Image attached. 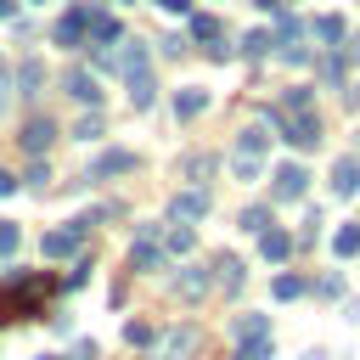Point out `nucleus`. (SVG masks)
Here are the masks:
<instances>
[{"label":"nucleus","mask_w":360,"mask_h":360,"mask_svg":"<svg viewBox=\"0 0 360 360\" xmlns=\"http://www.w3.org/2000/svg\"><path fill=\"white\" fill-rule=\"evenodd\" d=\"M287 112H315V90H309V84H292V90H281V101L270 107V124H276V118H287Z\"/></svg>","instance_id":"obj_6"},{"label":"nucleus","mask_w":360,"mask_h":360,"mask_svg":"<svg viewBox=\"0 0 360 360\" xmlns=\"http://www.w3.org/2000/svg\"><path fill=\"white\" fill-rule=\"evenodd\" d=\"M270 292H276V298H298V292H304V276H276Z\"/></svg>","instance_id":"obj_31"},{"label":"nucleus","mask_w":360,"mask_h":360,"mask_svg":"<svg viewBox=\"0 0 360 360\" xmlns=\"http://www.w3.org/2000/svg\"><path fill=\"white\" fill-rule=\"evenodd\" d=\"M51 292H56L51 276H39V270H11V276L0 281V321H28V315H39Z\"/></svg>","instance_id":"obj_1"},{"label":"nucleus","mask_w":360,"mask_h":360,"mask_svg":"<svg viewBox=\"0 0 360 360\" xmlns=\"http://www.w3.org/2000/svg\"><path fill=\"white\" fill-rule=\"evenodd\" d=\"M124 338H129V343H152V326H146V321H129Z\"/></svg>","instance_id":"obj_34"},{"label":"nucleus","mask_w":360,"mask_h":360,"mask_svg":"<svg viewBox=\"0 0 360 360\" xmlns=\"http://www.w3.org/2000/svg\"><path fill=\"white\" fill-rule=\"evenodd\" d=\"M84 231H90V219H68L62 231H45V236H39V253H45V259H68V253H79Z\"/></svg>","instance_id":"obj_4"},{"label":"nucleus","mask_w":360,"mask_h":360,"mask_svg":"<svg viewBox=\"0 0 360 360\" xmlns=\"http://www.w3.org/2000/svg\"><path fill=\"white\" fill-rule=\"evenodd\" d=\"M45 360H56V354H45Z\"/></svg>","instance_id":"obj_40"},{"label":"nucleus","mask_w":360,"mask_h":360,"mask_svg":"<svg viewBox=\"0 0 360 360\" xmlns=\"http://www.w3.org/2000/svg\"><path fill=\"white\" fill-rule=\"evenodd\" d=\"M259 11H270V17H281V0H253Z\"/></svg>","instance_id":"obj_37"},{"label":"nucleus","mask_w":360,"mask_h":360,"mask_svg":"<svg viewBox=\"0 0 360 360\" xmlns=\"http://www.w3.org/2000/svg\"><path fill=\"white\" fill-rule=\"evenodd\" d=\"M84 22H90V6H73V11L56 22V45H79V39H84Z\"/></svg>","instance_id":"obj_11"},{"label":"nucleus","mask_w":360,"mask_h":360,"mask_svg":"<svg viewBox=\"0 0 360 360\" xmlns=\"http://www.w3.org/2000/svg\"><path fill=\"white\" fill-rule=\"evenodd\" d=\"M17 17V0H0V22H11Z\"/></svg>","instance_id":"obj_38"},{"label":"nucleus","mask_w":360,"mask_h":360,"mask_svg":"<svg viewBox=\"0 0 360 360\" xmlns=\"http://www.w3.org/2000/svg\"><path fill=\"white\" fill-rule=\"evenodd\" d=\"M214 276H219V287H225V292H242V259H231V253H225V259L214 264Z\"/></svg>","instance_id":"obj_21"},{"label":"nucleus","mask_w":360,"mask_h":360,"mask_svg":"<svg viewBox=\"0 0 360 360\" xmlns=\"http://www.w3.org/2000/svg\"><path fill=\"white\" fill-rule=\"evenodd\" d=\"M17 84H22V96H39V84H45V68H39V62H22Z\"/></svg>","instance_id":"obj_25"},{"label":"nucleus","mask_w":360,"mask_h":360,"mask_svg":"<svg viewBox=\"0 0 360 360\" xmlns=\"http://www.w3.org/2000/svg\"><path fill=\"white\" fill-rule=\"evenodd\" d=\"M191 349H197V332H191V326H180V332L163 338V360H186Z\"/></svg>","instance_id":"obj_18"},{"label":"nucleus","mask_w":360,"mask_h":360,"mask_svg":"<svg viewBox=\"0 0 360 360\" xmlns=\"http://www.w3.org/2000/svg\"><path fill=\"white\" fill-rule=\"evenodd\" d=\"M17 242H22V236H17V225H11V219H0V259H11V253H17Z\"/></svg>","instance_id":"obj_32"},{"label":"nucleus","mask_w":360,"mask_h":360,"mask_svg":"<svg viewBox=\"0 0 360 360\" xmlns=\"http://www.w3.org/2000/svg\"><path fill=\"white\" fill-rule=\"evenodd\" d=\"M124 79H129V101H135V112H146V107H152V96H158L152 68H135V73H124Z\"/></svg>","instance_id":"obj_12"},{"label":"nucleus","mask_w":360,"mask_h":360,"mask_svg":"<svg viewBox=\"0 0 360 360\" xmlns=\"http://www.w3.org/2000/svg\"><path fill=\"white\" fill-rule=\"evenodd\" d=\"M191 39L214 45V39H219V17H214V11H197V17H191Z\"/></svg>","instance_id":"obj_22"},{"label":"nucleus","mask_w":360,"mask_h":360,"mask_svg":"<svg viewBox=\"0 0 360 360\" xmlns=\"http://www.w3.org/2000/svg\"><path fill=\"white\" fill-rule=\"evenodd\" d=\"M158 11H169V17H191V0H152Z\"/></svg>","instance_id":"obj_35"},{"label":"nucleus","mask_w":360,"mask_h":360,"mask_svg":"<svg viewBox=\"0 0 360 360\" xmlns=\"http://www.w3.org/2000/svg\"><path fill=\"white\" fill-rule=\"evenodd\" d=\"M180 174H186V180H208V174H214V158H208V152H197V158H186V163H180Z\"/></svg>","instance_id":"obj_26"},{"label":"nucleus","mask_w":360,"mask_h":360,"mask_svg":"<svg viewBox=\"0 0 360 360\" xmlns=\"http://www.w3.org/2000/svg\"><path fill=\"white\" fill-rule=\"evenodd\" d=\"M264 225H270V208H259V202H253V208L242 214V231H253V236H259Z\"/></svg>","instance_id":"obj_30"},{"label":"nucleus","mask_w":360,"mask_h":360,"mask_svg":"<svg viewBox=\"0 0 360 360\" xmlns=\"http://www.w3.org/2000/svg\"><path fill=\"white\" fill-rule=\"evenodd\" d=\"M11 191H17V180H11L6 169H0V197H11Z\"/></svg>","instance_id":"obj_36"},{"label":"nucleus","mask_w":360,"mask_h":360,"mask_svg":"<svg viewBox=\"0 0 360 360\" xmlns=\"http://www.w3.org/2000/svg\"><path fill=\"white\" fill-rule=\"evenodd\" d=\"M332 253H338V259H354V253H360V219H354V225H338Z\"/></svg>","instance_id":"obj_19"},{"label":"nucleus","mask_w":360,"mask_h":360,"mask_svg":"<svg viewBox=\"0 0 360 360\" xmlns=\"http://www.w3.org/2000/svg\"><path fill=\"white\" fill-rule=\"evenodd\" d=\"M236 360H270V338H253V343H236Z\"/></svg>","instance_id":"obj_28"},{"label":"nucleus","mask_w":360,"mask_h":360,"mask_svg":"<svg viewBox=\"0 0 360 360\" xmlns=\"http://www.w3.org/2000/svg\"><path fill=\"white\" fill-rule=\"evenodd\" d=\"M90 6V22H84V39H96V51H107V45H118L124 39V28H118V17L107 11V6H96V0H84Z\"/></svg>","instance_id":"obj_5"},{"label":"nucleus","mask_w":360,"mask_h":360,"mask_svg":"<svg viewBox=\"0 0 360 360\" xmlns=\"http://www.w3.org/2000/svg\"><path fill=\"white\" fill-rule=\"evenodd\" d=\"M39 6H45V0H39Z\"/></svg>","instance_id":"obj_41"},{"label":"nucleus","mask_w":360,"mask_h":360,"mask_svg":"<svg viewBox=\"0 0 360 360\" xmlns=\"http://www.w3.org/2000/svg\"><path fill=\"white\" fill-rule=\"evenodd\" d=\"M202 107H208V90H180L174 96V118H197Z\"/></svg>","instance_id":"obj_20"},{"label":"nucleus","mask_w":360,"mask_h":360,"mask_svg":"<svg viewBox=\"0 0 360 360\" xmlns=\"http://www.w3.org/2000/svg\"><path fill=\"white\" fill-rule=\"evenodd\" d=\"M264 146H270V135H264L259 124H248V129L236 135V152H231V169H236L242 180H259V169H264Z\"/></svg>","instance_id":"obj_2"},{"label":"nucleus","mask_w":360,"mask_h":360,"mask_svg":"<svg viewBox=\"0 0 360 360\" xmlns=\"http://www.w3.org/2000/svg\"><path fill=\"white\" fill-rule=\"evenodd\" d=\"M231 338H236V343H253V338H270V321H264V315H236V326H231Z\"/></svg>","instance_id":"obj_17"},{"label":"nucleus","mask_w":360,"mask_h":360,"mask_svg":"<svg viewBox=\"0 0 360 360\" xmlns=\"http://www.w3.org/2000/svg\"><path fill=\"white\" fill-rule=\"evenodd\" d=\"M259 253H264L270 264H281V259L292 253V236H287V231H276V225H264V231H259Z\"/></svg>","instance_id":"obj_14"},{"label":"nucleus","mask_w":360,"mask_h":360,"mask_svg":"<svg viewBox=\"0 0 360 360\" xmlns=\"http://www.w3.org/2000/svg\"><path fill=\"white\" fill-rule=\"evenodd\" d=\"M51 135H56V124H51V118H28V124H22V146H28L34 158L51 146Z\"/></svg>","instance_id":"obj_15"},{"label":"nucleus","mask_w":360,"mask_h":360,"mask_svg":"<svg viewBox=\"0 0 360 360\" xmlns=\"http://www.w3.org/2000/svg\"><path fill=\"white\" fill-rule=\"evenodd\" d=\"M62 84H68V96H73V101H90V107L101 101V84H96V73H90V68H68V79H62Z\"/></svg>","instance_id":"obj_7"},{"label":"nucleus","mask_w":360,"mask_h":360,"mask_svg":"<svg viewBox=\"0 0 360 360\" xmlns=\"http://www.w3.org/2000/svg\"><path fill=\"white\" fill-rule=\"evenodd\" d=\"M332 191L338 197H354L360 191V158H338L332 163Z\"/></svg>","instance_id":"obj_10"},{"label":"nucleus","mask_w":360,"mask_h":360,"mask_svg":"<svg viewBox=\"0 0 360 360\" xmlns=\"http://www.w3.org/2000/svg\"><path fill=\"white\" fill-rule=\"evenodd\" d=\"M309 34H315V39H326V45H338L349 28H343V17H315V22H309Z\"/></svg>","instance_id":"obj_23"},{"label":"nucleus","mask_w":360,"mask_h":360,"mask_svg":"<svg viewBox=\"0 0 360 360\" xmlns=\"http://www.w3.org/2000/svg\"><path fill=\"white\" fill-rule=\"evenodd\" d=\"M129 270H158V236H135V248H129Z\"/></svg>","instance_id":"obj_16"},{"label":"nucleus","mask_w":360,"mask_h":360,"mask_svg":"<svg viewBox=\"0 0 360 360\" xmlns=\"http://www.w3.org/2000/svg\"><path fill=\"white\" fill-rule=\"evenodd\" d=\"M73 135H79V141H96V135H101V118H96V112H90V118H79V129H73Z\"/></svg>","instance_id":"obj_33"},{"label":"nucleus","mask_w":360,"mask_h":360,"mask_svg":"<svg viewBox=\"0 0 360 360\" xmlns=\"http://www.w3.org/2000/svg\"><path fill=\"white\" fill-rule=\"evenodd\" d=\"M191 248H197L191 225H174V231H169V253H191Z\"/></svg>","instance_id":"obj_27"},{"label":"nucleus","mask_w":360,"mask_h":360,"mask_svg":"<svg viewBox=\"0 0 360 360\" xmlns=\"http://www.w3.org/2000/svg\"><path fill=\"white\" fill-rule=\"evenodd\" d=\"M264 51H270V34H264V28H253V34L242 39V56H264Z\"/></svg>","instance_id":"obj_29"},{"label":"nucleus","mask_w":360,"mask_h":360,"mask_svg":"<svg viewBox=\"0 0 360 360\" xmlns=\"http://www.w3.org/2000/svg\"><path fill=\"white\" fill-rule=\"evenodd\" d=\"M0 101H6V68H0Z\"/></svg>","instance_id":"obj_39"},{"label":"nucleus","mask_w":360,"mask_h":360,"mask_svg":"<svg viewBox=\"0 0 360 360\" xmlns=\"http://www.w3.org/2000/svg\"><path fill=\"white\" fill-rule=\"evenodd\" d=\"M202 214H208V191H202V186L174 197V219H180V225H191V219H202Z\"/></svg>","instance_id":"obj_13"},{"label":"nucleus","mask_w":360,"mask_h":360,"mask_svg":"<svg viewBox=\"0 0 360 360\" xmlns=\"http://www.w3.org/2000/svg\"><path fill=\"white\" fill-rule=\"evenodd\" d=\"M276 129H281V141L298 146V152L321 146V118H315V112H287V118H276Z\"/></svg>","instance_id":"obj_3"},{"label":"nucleus","mask_w":360,"mask_h":360,"mask_svg":"<svg viewBox=\"0 0 360 360\" xmlns=\"http://www.w3.org/2000/svg\"><path fill=\"white\" fill-rule=\"evenodd\" d=\"M124 169H135V152L112 146V152H101V158L90 163V180H107V174H124Z\"/></svg>","instance_id":"obj_9"},{"label":"nucleus","mask_w":360,"mask_h":360,"mask_svg":"<svg viewBox=\"0 0 360 360\" xmlns=\"http://www.w3.org/2000/svg\"><path fill=\"white\" fill-rule=\"evenodd\" d=\"M180 292H186V298H202V292H208V276H202L197 264H186V270H180Z\"/></svg>","instance_id":"obj_24"},{"label":"nucleus","mask_w":360,"mask_h":360,"mask_svg":"<svg viewBox=\"0 0 360 360\" xmlns=\"http://www.w3.org/2000/svg\"><path fill=\"white\" fill-rule=\"evenodd\" d=\"M270 180H276V197L292 202V197H304V180H309V174H304V163H281Z\"/></svg>","instance_id":"obj_8"}]
</instances>
